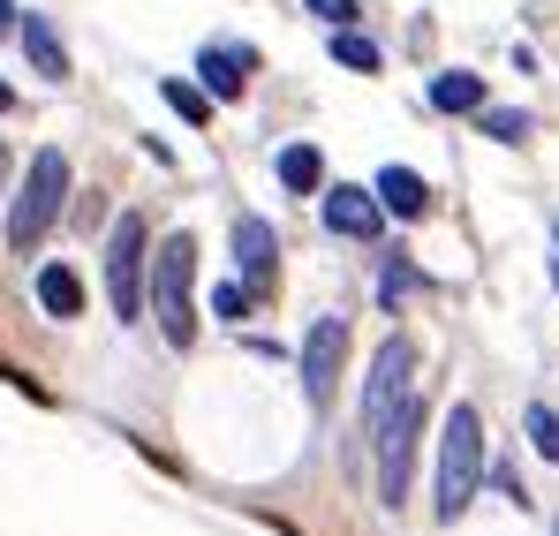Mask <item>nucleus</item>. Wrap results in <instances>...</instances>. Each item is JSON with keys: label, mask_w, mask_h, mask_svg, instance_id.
<instances>
[{"label": "nucleus", "mask_w": 559, "mask_h": 536, "mask_svg": "<svg viewBox=\"0 0 559 536\" xmlns=\"http://www.w3.org/2000/svg\"><path fill=\"white\" fill-rule=\"evenodd\" d=\"M484 476H491L484 416H476V401H454L447 408V431H439V468H431V514L439 522H462L468 507H476V491H484Z\"/></svg>", "instance_id": "f257e3e1"}, {"label": "nucleus", "mask_w": 559, "mask_h": 536, "mask_svg": "<svg viewBox=\"0 0 559 536\" xmlns=\"http://www.w3.org/2000/svg\"><path fill=\"white\" fill-rule=\"evenodd\" d=\"M144 318H159L167 348L197 341V242L189 235H167L152 250V302H144Z\"/></svg>", "instance_id": "f03ea898"}, {"label": "nucleus", "mask_w": 559, "mask_h": 536, "mask_svg": "<svg viewBox=\"0 0 559 536\" xmlns=\"http://www.w3.org/2000/svg\"><path fill=\"white\" fill-rule=\"evenodd\" d=\"M61 204H69V159L46 144V152H31L23 189H15V204H8V250L31 258V250L46 242V227L61 219Z\"/></svg>", "instance_id": "7ed1b4c3"}, {"label": "nucleus", "mask_w": 559, "mask_h": 536, "mask_svg": "<svg viewBox=\"0 0 559 536\" xmlns=\"http://www.w3.org/2000/svg\"><path fill=\"white\" fill-rule=\"evenodd\" d=\"M106 295H114V318H144L152 302V219L144 212H121L106 227Z\"/></svg>", "instance_id": "20e7f679"}, {"label": "nucleus", "mask_w": 559, "mask_h": 536, "mask_svg": "<svg viewBox=\"0 0 559 536\" xmlns=\"http://www.w3.org/2000/svg\"><path fill=\"white\" fill-rule=\"evenodd\" d=\"M424 424H431V408H424V393H408L401 408H393V424L378 431V507H408V491H416V446H424Z\"/></svg>", "instance_id": "39448f33"}, {"label": "nucleus", "mask_w": 559, "mask_h": 536, "mask_svg": "<svg viewBox=\"0 0 559 536\" xmlns=\"http://www.w3.org/2000/svg\"><path fill=\"white\" fill-rule=\"evenodd\" d=\"M416 393V341L408 333H385L378 341L371 370H364V439H378L393 424V408Z\"/></svg>", "instance_id": "423d86ee"}, {"label": "nucleus", "mask_w": 559, "mask_h": 536, "mask_svg": "<svg viewBox=\"0 0 559 536\" xmlns=\"http://www.w3.org/2000/svg\"><path fill=\"white\" fill-rule=\"evenodd\" d=\"M341 362H348V318H318V325L302 333V356H295V370H302V393H310L318 408L333 401Z\"/></svg>", "instance_id": "0eeeda50"}, {"label": "nucleus", "mask_w": 559, "mask_h": 536, "mask_svg": "<svg viewBox=\"0 0 559 536\" xmlns=\"http://www.w3.org/2000/svg\"><path fill=\"white\" fill-rule=\"evenodd\" d=\"M318 204H325V227L348 235V242H378L385 235V204H378V189H364V181H333Z\"/></svg>", "instance_id": "6e6552de"}, {"label": "nucleus", "mask_w": 559, "mask_h": 536, "mask_svg": "<svg viewBox=\"0 0 559 536\" xmlns=\"http://www.w3.org/2000/svg\"><path fill=\"white\" fill-rule=\"evenodd\" d=\"M258 76V46H235V38H212L204 53H197V84L212 91V98H242Z\"/></svg>", "instance_id": "1a4fd4ad"}, {"label": "nucleus", "mask_w": 559, "mask_h": 536, "mask_svg": "<svg viewBox=\"0 0 559 536\" xmlns=\"http://www.w3.org/2000/svg\"><path fill=\"white\" fill-rule=\"evenodd\" d=\"M235 272L250 279V295H265L273 287V272H280V242H273V227L258 219V212H235Z\"/></svg>", "instance_id": "9d476101"}, {"label": "nucleus", "mask_w": 559, "mask_h": 536, "mask_svg": "<svg viewBox=\"0 0 559 536\" xmlns=\"http://www.w3.org/2000/svg\"><path fill=\"white\" fill-rule=\"evenodd\" d=\"M378 204H385V219H424L431 212V181L416 175V167H378Z\"/></svg>", "instance_id": "9b49d317"}, {"label": "nucleus", "mask_w": 559, "mask_h": 536, "mask_svg": "<svg viewBox=\"0 0 559 536\" xmlns=\"http://www.w3.org/2000/svg\"><path fill=\"white\" fill-rule=\"evenodd\" d=\"M15 38H23V53H31V69H38L46 84H61V76H69V46H61V31H53L46 15H23V31H15Z\"/></svg>", "instance_id": "f8f14e48"}, {"label": "nucleus", "mask_w": 559, "mask_h": 536, "mask_svg": "<svg viewBox=\"0 0 559 536\" xmlns=\"http://www.w3.org/2000/svg\"><path fill=\"white\" fill-rule=\"evenodd\" d=\"M280 189L325 196V152H318V144H280Z\"/></svg>", "instance_id": "ddd939ff"}, {"label": "nucleus", "mask_w": 559, "mask_h": 536, "mask_svg": "<svg viewBox=\"0 0 559 536\" xmlns=\"http://www.w3.org/2000/svg\"><path fill=\"white\" fill-rule=\"evenodd\" d=\"M38 302H46V318L69 325V318H84V279H76L69 265H46L38 272Z\"/></svg>", "instance_id": "4468645a"}, {"label": "nucleus", "mask_w": 559, "mask_h": 536, "mask_svg": "<svg viewBox=\"0 0 559 536\" xmlns=\"http://www.w3.org/2000/svg\"><path fill=\"white\" fill-rule=\"evenodd\" d=\"M431 106H439V114H484V76H476V69L431 76Z\"/></svg>", "instance_id": "2eb2a0df"}, {"label": "nucleus", "mask_w": 559, "mask_h": 536, "mask_svg": "<svg viewBox=\"0 0 559 536\" xmlns=\"http://www.w3.org/2000/svg\"><path fill=\"white\" fill-rule=\"evenodd\" d=\"M159 98H167V106L182 114L189 129H204V121H212V106H219V98L197 84V76H167V84H159Z\"/></svg>", "instance_id": "dca6fc26"}, {"label": "nucleus", "mask_w": 559, "mask_h": 536, "mask_svg": "<svg viewBox=\"0 0 559 536\" xmlns=\"http://www.w3.org/2000/svg\"><path fill=\"white\" fill-rule=\"evenodd\" d=\"M333 61H341V69H356V76H378V46L356 31V23H348V31H333Z\"/></svg>", "instance_id": "f3484780"}, {"label": "nucleus", "mask_w": 559, "mask_h": 536, "mask_svg": "<svg viewBox=\"0 0 559 536\" xmlns=\"http://www.w3.org/2000/svg\"><path fill=\"white\" fill-rule=\"evenodd\" d=\"M416 287H424V272L408 265V258H385V272H378V302H385V310H401Z\"/></svg>", "instance_id": "a211bd4d"}, {"label": "nucleus", "mask_w": 559, "mask_h": 536, "mask_svg": "<svg viewBox=\"0 0 559 536\" xmlns=\"http://www.w3.org/2000/svg\"><path fill=\"white\" fill-rule=\"evenodd\" d=\"M476 129H484L491 144H522V136H530V114H522V106H484Z\"/></svg>", "instance_id": "6ab92c4d"}, {"label": "nucleus", "mask_w": 559, "mask_h": 536, "mask_svg": "<svg viewBox=\"0 0 559 536\" xmlns=\"http://www.w3.org/2000/svg\"><path fill=\"white\" fill-rule=\"evenodd\" d=\"M522 431H530V446H537V453H545V461L559 468V408H545V401H530Z\"/></svg>", "instance_id": "aec40b11"}, {"label": "nucleus", "mask_w": 559, "mask_h": 536, "mask_svg": "<svg viewBox=\"0 0 559 536\" xmlns=\"http://www.w3.org/2000/svg\"><path fill=\"white\" fill-rule=\"evenodd\" d=\"M250 302H258V295H250V279L212 287V318H227V325H242V318H250Z\"/></svg>", "instance_id": "412c9836"}, {"label": "nucleus", "mask_w": 559, "mask_h": 536, "mask_svg": "<svg viewBox=\"0 0 559 536\" xmlns=\"http://www.w3.org/2000/svg\"><path fill=\"white\" fill-rule=\"evenodd\" d=\"M302 8H310L318 23H333V31H348V23L364 15V0H302Z\"/></svg>", "instance_id": "4be33fe9"}, {"label": "nucleus", "mask_w": 559, "mask_h": 536, "mask_svg": "<svg viewBox=\"0 0 559 536\" xmlns=\"http://www.w3.org/2000/svg\"><path fill=\"white\" fill-rule=\"evenodd\" d=\"M15 31H23V8H15V0H0V38H15Z\"/></svg>", "instance_id": "5701e85b"}, {"label": "nucleus", "mask_w": 559, "mask_h": 536, "mask_svg": "<svg viewBox=\"0 0 559 536\" xmlns=\"http://www.w3.org/2000/svg\"><path fill=\"white\" fill-rule=\"evenodd\" d=\"M8 106H15V91H8V84H0V114H8Z\"/></svg>", "instance_id": "b1692460"}, {"label": "nucleus", "mask_w": 559, "mask_h": 536, "mask_svg": "<svg viewBox=\"0 0 559 536\" xmlns=\"http://www.w3.org/2000/svg\"><path fill=\"white\" fill-rule=\"evenodd\" d=\"M0 181H8V144H0Z\"/></svg>", "instance_id": "393cba45"}, {"label": "nucleus", "mask_w": 559, "mask_h": 536, "mask_svg": "<svg viewBox=\"0 0 559 536\" xmlns=\"http://www.w3.org/2000/svg\"><path fill=\"white\" fill-rule=\"evenodd\" d=\"M552 536H559V522H552Z\"/></svg>", "instance_id": "a878e982"}, {"label": "nucleus", "mask_w": 559, "mask_h": 536, "mask_svg": "<svg viewBox=\"0 0 559 536\" xmlns=\"http://www.w3.org/2000/svg\"><path fill=\"white\" fill-rule=\"evenodd\" d=\"M552 235H559V227H552Z\"/></svg>", "instance_id": "bb28decb"}]
</instances>
